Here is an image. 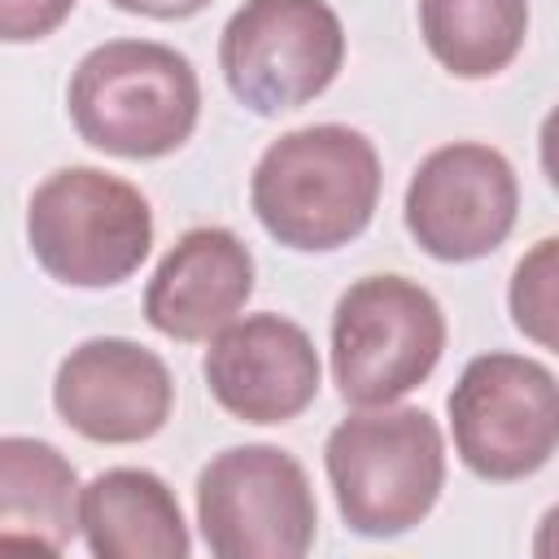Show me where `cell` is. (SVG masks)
<instances>
[{"label": "cell", "mask_w": 559, "mask_h": 559, "mask_svg": "<svg viewBox=\"0 0 559 559\" xmlns=\"http://www.w3.org/2000/svg\"><path fill=\"white\" fill-rule=\"evenodd\" d=\"M258 223L297 253H328L367 231L380 201V153L345 122H314L271 140L253 166Z\"/></svg>", "instance_id": "cell-1"}, {"label": "cell", "mask_w": 559, "mask_h": 559, "mask_svg": "<svg viewBox=\"0 0 559 559\" xmlns=\"http://www.w3.org/2000/svg\"><path fill=\"white\" fill-rule=\"evenodd\" d=\"M74 131L127 162L175 153L201 118V83L183 52L153 39L96 44L70 74L66 92Z\"/></svg>", "instance_id": "cell-2"}, {"label": "cell", "mask_w": 559, "mask_h": 559, "mask_svg": "<svg viewBox=\"0 0 559 559\" xmlns=\"http://www.w3.org/2000/svg\"><path fill=\"white\" fill-rule=\"evenodd\" d=\"M328 485L341 520L358 537H402L441 498L445 437L419 406H362L323 445Z\"/></svg>", "instance_id": "cell-3"}, {"label": "cell", "mask_w": 559, "mask_h": 559, "mask_svg": "<svg viewBox=\"0 0 559 559\" xmlns=\"http://www.w3.org/2000/svg\"><path fill=\"white\" fill-rule=\"evenodd\" d=\"M26 245L66 288H114L153 249L144 192L100 166L52 170L26 205Z\"/></svg>", "instance_id": "cell-4"}, {"label": "cell", "mask_w": 559, "mask_h": 559, "mask_svg": "<svg viewBox=\"0 0 559 559\" xmlns=\"http://www.w3.org/2000/svg\"><path fill=\"white\" fill-rule=\"evenodd\" d=\"M445 349V314L406 275H362L332 310V380L354 406H389L419 389Z\"/></svg>", "instance_id": "cell-5"}, {"label": "cell", "mask_w": 559, "mask_h": 559, "mask_svg": "<svg viewBox=\"0 0 559 559\" xmlns=\"http://www.w3.org/2000/svg\"><path fill=\"white\" fill-rule=\"evenodd\" d=\"M201 542L218 559H301L319 507L306 467L280 445H227L197 476Z\"/></svg>", "instance_id": "cell-6"}, {"label": "cell", "mask_w": 559, "mask_h": 559, "mask_svg": "<svg viewBox=\"0 0 559 559\" xmlns=\"http://www.w3.org/2000/svg\"><path fill=\"white\" fill-rule=\"evenodd\" d=\"M345 66V26L328 0H245L218 39L231 96L271 118L310 105Z\"/></svg>", "instance_id": "cell-7"}, {"label": "cell", "mask_w": 559, "mask_h": 559, "mask_svg": "<svg viewBox=\"0 0 559 559\" xmlns=\"http://www.w3.org/2000/svg\"><path fill=\"white\" fill-rule=\"evenodd\" d=\"M454 454L480 480H524L542 472L559 445L555 371L524 354H480L450 389Z\"/></svg>", "instance_id": "cell-8"}, {"label": "cell", "mask_w": 559, "mask_h": 559, "mask_svg": "<svg viewBox=\"0 0 559 559\" xmlns=\"http://www.w3.org/2000/svg\"><path fill=\"white\" fill-rule=\"evenodd\" d=\"M520 183L511 162L476 140H454L432 148L402 201L406 231L437 262L489 258L515 227Z\"/></svg>", "instance_id": "cell-9"}, {"label": "cell", "mask_w": 559, "mask_h": 559, "mask_svg": "<svg viewBox=\"0 0 559 559\" xmlns=\"http://www.w3.org/2000/svg\"><path fill=\"white\" fill-rule=\"evenodd\" d=\"M52 406L66 428L100 445H135L166 428L175 380L166 362L127 336L74 345L52 376Z\"/></svg>", "instance_id": "cell-10"}, {"label": "cell", "mask_w": 559, "mask_h": 559, "mask_svg": "<svg viewBox=\"0 0 559 559\" xmlns=\"http://www.w3.org/2000/svg\"><path fill=\"white\" fill-rule=\"evenodd\" d=\"M210 397L245 424H288L319 397V354L301 323L245 314L210 336L201 358Z\"/></svg>", "instance_id": "cell-11"}, {"label": "cell", "mask_w": 559, "mask_h": 559, "mask_svg": "<svg viewBox=\"0 0 559 559\" xmlns=\"http://www.w3.org/2000/svg\"><path fill=\"white\" fill-rule=\"evenodd\" d=\"M253 293V253L227 227L183 231L144 288V319L170 341H210Z\"/></svg>", "instance_id": "cell-12"}, {"label": "cell", "mask_w": 559, "mask_h": 559, "mask_svg": "<svg viewBox=\"0 0 559 559\" xmlns=\"http://www.w3.org/2000/svg\"><path fill=\"white\" fill-rule=\"evenodd\" d=\"M79 533L96 559H183L192 550L179 498L144 467L92 476L79 489Z\"/></svg>", "instance_id": "cell-13"}, {"label": "cell", "mask_w": 559, "mask_h": 559, "mask_svg": "<svg viewBox=\"0 0 559 559\" xmlns=\"http://www.w3.org/2000/svg\"><path fill=\"white\" fill-rule=\"evenodd\" d=\"M79 533V472L39 437H0V550L61 555Z\"/></svg>", "instance_id": "cell-14"}, {"label": "cell", "mask_w": 559, "mask_h": 559, "mask_svg": "<svg viewBox=\"0 0 559 559\" xmlns=\"http://www.w3.org/2000/svg\"><path fill=\"white\" fill-rule=\"evenodd\" d=\"M419 35L454 79H493L524 48L528 0H419Z\"/></svg>", "instance_id": "cell-15"}, {"label": "cell", "mask_w": 559, "mask_h": 559, "mask_svg": "<svg viewBox=\"0 0 559 559\" xmlns=\"http://www.w3.org/2000/svg\"><path fill=\"white\" fill-rule=\"evenodd\" d=\"M555 253H559V240L555 236L537 240L520 258V266L511 275V288H507L511 323L528 341H537L542 349H555V319H559V301H555V284H559L555 275H559V266H555Z\"/></svg>", "instance_id": "cell-16"}, {"label": "cell", "mask_w": 559, "mask_h": 559, "mask_svg": "<svg viewBox=\"0 0 559 559\" xmlns=\"http://www.w3.org/2000/svg\"><path fill=\"white\" fill-rule=\"evenodd\" d=\"M70 13L74 0H0V39L4 44L48 39Z\"/></svg>", "instance_id": "cell-17"}, {"label": "cell", "mask_w": 559, "mask_h": 559, "mask_svg": "<svg viewBox=\"0 0 559 559\" xmlns=\"http://www.w3.org/2000/svg\"><path fill=\"white\" fill-rule=\"evenodd\" d=\"M114 9L122 13H140V17H157V22H179V17H192L201 13L210 0H109Z\"/></svg>", "instance_id": "cell-18"}]
</instances>
